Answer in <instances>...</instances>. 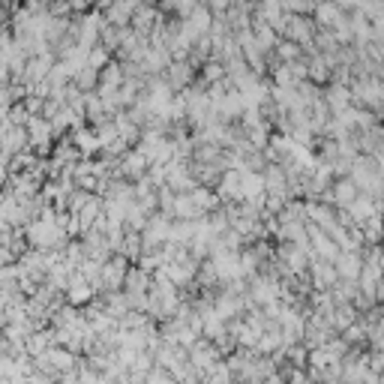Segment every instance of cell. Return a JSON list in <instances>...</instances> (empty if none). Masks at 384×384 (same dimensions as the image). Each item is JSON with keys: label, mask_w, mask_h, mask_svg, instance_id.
<instances>
[{"label": "cell", "mask_w": 384, "mask_h": 384, "mask_svg": "<svg viewBox=\"0 0 384 384\" xmlns=\"http://www.w3.org/2000/svg\"><path fill=\"white\" fill-rule=\"evenodd\" d=\"M189 360L195 363L198 369L210 372V369H214L216 363L222 360V357H219V346H216L214 339H210V342H205V339H195V346L189 348Z\"/></svg>", "instance_id": "1"}, {"label": "cell", "mask_w": 384, "mask_h": 384, "mask_svg": "<svg viewBox=\"0 0 384 384\" xmlns=\"http://www.w3.org/2000/svg\"><path fill=\"white\" fill-rule=\"evenodd\" d=\"M57 337L54 333H34V337H30L24 346H27V355L30 357H39V355H45L48 348H52V342H54Z\"/></svg>", "instance_id": "2"}, {"label": "cell", "mask_w": 384, "mask_h": 384, "mask_svg": "<svg viewBox=\"0 0 384 384\" xmlns=\"http://www.w3.org/2000/svg\"><path fill=\"white\" fill-rule=\"evenodd\" d=\"M339 274H342V276H348V279H351V276H357V274H360L357 258H355V256H342V258H339Z\"/></svg>", "instance_id": "3"}, {"label": "cell", "mask_w": 384, "mask_h": 384, "mask_svg": "<svg viewBox=\"0 0 384 384\" xmlns=\"http://www.w3.org/2000/svg\"><path fill=\"white\" fill-rule=\"evenodd\" d=\"M369 369L378 372V376H384V348H376L369 355Z\"/></svg>", "instance_id": "4"}, {"label": "cell", "mask_w": 384, "mask_h": 384, "mask_svg": "<svg viewBox=\"0 0 384 384\" xmlns=\"http://www.w3.org/2000/svg\"><path fill=\"white\" fill-rule=\"evenodd\" d=\"M367 339V327H357V325H351V327H346V342H363Z\"/></svg>", "instance_id": "5"}, {"label": "cell", "mask_w": 384, "mask_h": 384, "mask_svg": "<svg viewBox=\"0 0 384 384\" xmlns=\"http://www.w3.org/2000/svg\"><path fill=\"white\" fill-rule=\"evenodd\" d=\"M87 295H90V291H87L84 286H75L73 291H69V300H73V303H78V300H87Z\"/></svg>", "instance_id": "6"}]
</instances>
